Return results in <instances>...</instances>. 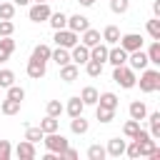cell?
<instances>
[{"instance_id":"1","label":"cell","mask_w":160,"mask_h":160,"mask_svg":"<svg viewBox=\"0 0 160 160\" xmlns=\"http://www.w3.org/2000/svg\"><path fill=\"white\" fill-rule=\"evenodd\" d=\"M135 85H140V90H142L145 95L158 92V90H160V70H155V68L140 70V80H138Z\"/></svg>"},{"instance_id":"2","label":"cell","mask_w":160,"mask_h":160,"mask_svg":"<svg viewBox=\"0 0 160 160\" xmlns=\"http://www.w3.org/2000/svg\"><path fill=\"white\" fill-rule=\"evenodd\" d=\"M112 80H115L122 90H132L135 82H138V75H135V70L125 62V65H118V68L112 70Z\"/></svg>"},{"instance_id":"3","label":"cell","mask_w":160,"mask_h":160,"mask_svg":"<svg viewBox=\"0 0 160 160\" xmlns=\"http://www.w3.org/2000/svg\"><path fill=\"white\" fill-rule=\"evenodd\" d=\"M42 142H45V148H48L50 152H55V155H60V152L70 145V140H68L65 135H60L58 130H55V132H45V135H42Z\"/></svg>"},{"instance_id":"4","label":"cell","mask_w":160,"mask_h":160,"mask_svg":"<svg viewBox=\"0 0 160 160\" xmlns=\"http://www.w3.org/2000/svg\"><path fill=\"white\" fill-rule=\"evenodd\" d=\"M55 45L58 48H72L75 42H80V38H78V32H72V30H68V28H62V30H55Z\"/></svg>"},{"instance_id":"5","label":"cell","mask_w":160,"mask_h":160,"mask_svg":"<svg viewBox=\"0 0 160 160\" xmlns=\"http://www.w3.org/2000/svg\"><path fill=\"white\" fill-rule=\"evenodd\" d=\"M120 48L122 50H128V52H132V50H140L142 48V42H145V38L140 35V32H125V35H120Z\"/></svg>"},{"instance_id":"6","label":"cell","mask_w":160,"mask_h":160,"mask_svg":"<svg viewBox=\"0 0 160 160\" xmlns=\"http://www.w3.org/2000/svg\"><path fill=\"white\" fill-rule=\"evenodd\" d=\"M50 5L48 2H35V5H30V10H28V18L32 20V22H48V18H50Z\"/></svg>"},{"instance_id":"7","label":"cell","mask_w":160,"mask_h":160,"mask_svg":"<svg viewBox=\"0 0 160 160\" xmlns=\"http://www.w3.org/2000/svg\"><path fill=\"white\" fill-rule=\"evenodd\" d=\"M128 65L138 72V70H145L148 65H150V60H148V52L140 48V50H132V52H128Z\"/></svg>"},{"instance_id":"8","label":"cell","mask_w":160,"mask_h":160,"mask_svg":"<svg viewBox=\"0 0 160 160\" xmlns=\"http://www.w3.org/2000/svg\"><path fill=\"white\" fill-rule=\"evenodd\" d=\"M90 60V48H85L82 42H75L72 48H70V62H75V65H85Z\"/></svg>"},{"instance_id":"9","label":"cell","mask_w":160,"mask_h":160,"mask_svg":"<svg viewBox=\"0 0 160 160\" xmlns=\"http://www.w3.org/2000/svg\"><path fill=\"white\" fill-rule=\"evenodd\" d=\"M108 62H110L112 68L125 65V62H128V50H122L120 45H110V48H108Z\"/></svg>"},{"instance_id":"10","label":"cell","mask_w":160,"mask_h":160,"mask_svg":"<svg viewBox=\"0 0 160 160\" xmlns=\"http://www.w3.org/2000/svg\"><path fill=\"white\" fill-rule=\"evenodd\" d=\"M25 72H28V78H32V80H40V78H45L48 68H45V62H42V60H35V58H30V60H28V65H25Z\"/></svg>"},{"instance_id":"11","label":"cell","mask_w":160,"mask_h":160,"mask_svg":"<svg viewBox=\"0 0 160 160\" xmlns=\"http://www.w3.org/2000/svg\"><path fill=\"white\" fill-rule=\"evenodd\" d=\"M12 152H15L20 160H32V158L38 155V152H35V142H30V140H20Z\"/></svg>"},{"instance_id":"12","label":"cell","mask_w":160,"mask_h":160,"mask_svg":"<svg viewBox=\"0 0 160 160\" xmlns=\"http://www.w3.org/2000/svg\"><path fill=\"white\" fill-rule=\"evenodd\" d=\"M88 28H90V20H88L85 15H80V12H78V15H68V30H72V32L80 35V32L88 30Z\"/></svg>"},{"instance_id":"13","label":"cell","mask_w":160,"mask_h":160,"mask_svg":"<svg viewBox=\"0 0 160 160\" xmlns=\"http://www.w3.org/2000/svg\"><path fill=\"white\" fill-rule=\"evenodd\" d=\"M78 75H80V65H75V62L60 65V80H62V82H75Z\"/></svg>"},{"instance_id":"14","label":"cell","mask_w":160,"mask_h":160,"mask_svg":"<svg viewBox=\"0 0 160 160\" xmlns=\"http://www.w3.org/2000/svg\"><path fill=\"white\" fill-rule=\"evenodd\" d=\"M125 145H128L125 140H120V138H110L105 152H108L110 158H120V155H125Z\"/></svg>"},{"instance_id":"15","label":"cell","mask_w":160,"mask_h":160,"mask_svg":"<svg viewBox=\"0 0 160 160\" xmlns=\"http://www.w3.org/2000/svg\"><path fill=\"white\" fill-rule=\"evenodd\" d=\"M120 35H122V32H120V28H118V25H105V30H102V35H100V38H102V42H105V45H118Z\"/></svg>"},{"instance_id":"16","label":"cell","mask_w":160,"mask_h":160,"mask_svg":"<svg viewBox=\"0 0 160 160\" xmlns=\"http://www.w3.org/2000/svg\"><path fill=\"white\" fill-rule=\"evenodd\" d=\"M82 110H85V102L80 100V95H75V98H70V100L65 102V112H68L70 118H78V115H82Z\"/></svg>"},{"instance_id":"17","label":"cell","mask_w":160,"mask_h":160,"mask_svg":"<svg viewBox=\"0 0 160 160\" xmlns=\"http://www.w3.org/2000/svg\"><path fill=\"white\" fill-rule=\"evenodd\" d=\"M108 48H110V45H105L102 40H100L98 45H92V48H90V60H98V62L105 65V62H108Z\"/></svg>"},{"instance_id":"18","label":"cell","mask_w":160,"mask_h":160,"mask_svg":"<svg viewBox=\"0 0 160 160\" xmlns=\"http://www.w3.org/2000/svg\"><path fill=\"white\" fill-rule=\"evenodd\" d=\"M128 112H130L132 120H145V115H148V105H145L142 100H132L130 108H128Z\"/></svg>"},{"instance_id":"19","label":"cell","mask_w":160,"mask_h":160,"mask_svg":"<svg viewBox=\"0 0 160 160\" xmlns=\"http://www.w3.org/2000/svg\"><path fill=\"white\" fill-rule=\"evenodd\" d=\"M12 52H15V40H12V35L0 38V62H5Z\"/></svg>"},{"instance_id":"20","label":"cell","mask_w":160,"mask_h":160,"mask_svg":"<svg viewBox=\"0 0 160 160\" xmlns=\"http://www.w3.org/2000/svg\"><path fill=\"white\" fill-rule=\"evenodd\" d=\"M98 105H102V108H110V110H118V105H120V100H118V95L115 92H100L98 95Z\"/></svg>"},{"instance_id":"21","label":"cell","mask_w":160,"mask_h":160,"mask_svg":"<svg viewBox=\"0 0 160 160\" xmlns=\"http://www.w3.org/2000/svg\"><path fill=\"white\" fill-rule=\"evenodd\" d=\"M48 22H50V28H52V30H62V28H68V15H65L62 10H58V12H50Z\"/></svg>"},{"instance_id":"22","label":"cell","mask_w":160,"mask_h":160,"mask_svg":"<svg viewBox=\"0 0 160 160\" xmlns=\"http://www.w3.org/2000/svg\"><path fill=\"white\" fill-rule=\"evenodd\" d=\"M80 35H82V38H80V42H82L85 48H92V45H98V42L102 40V38H100V32H98V30H92V28L82 30Z\"/></svg>"},{"instance_id":"23","label":"cell","mask_w":160,"mask_h":160,"mask_svg":"<svg viewBox=\"0 0 160 160\" xmlns=\"http://www.w3.org/2000/svg\"><path fill=\"white\" fill-rule=\"evenodd\" d=\"M98 95H100V92H98L92 85H85V88L80 90V100L85 102V108H88V105H98Z\"/></svg>"},{"instance_id":"24","label":"cell","mask_w":160,"mask_h":160,"mask_svg":"<svg viewBox=\"0 0 160 160\" xmlns=\"http://www.w3.org/2000/svg\"><path fill=\"white\" fill-rule=\"evenodd\" d=\"M50 52H52V48H50V45H45V42H38V45L32 48V55H30V58L48 62V60H50Z\"/></svg>"},{"instance_id":"25","label":"cell","mask_w":160,"mask_h":160,"mask_svg":"<svg viewBox=\"0 0 160 160\" xmlns=\"http://www.w3.org/2000/svg\"><path fill=\"white\" fill-rule=\"evenodd\" d=\"M50 60L60 68V65H65V62H70V50L68 48H55L52 52H50Z\"/></svg>"},{"instance_id":"26","label":"cell","mask_w":160,"mask_h":160,"mask_svg":"<svg viewBox=\"0 0 160 160\" xmlns=\"http://www.w3.org/2000/svg\"><path fill=\"white\" fill-rule=\"evenodd\" d=\"M70 130H72L75 135H85V132L90 130V122H88L82 115H78V118H72V120H70Z\"/></svg>"},{"instance_id":"27","label":"cell","mask_w":160,"mask_h":160,"mask_svg":"<svg viewBox=\"0 0 160 160\" xmlns=\"http://www.w3.org/2000/svg\"><path fill=\"white\" fill-rule=\"evenodd\" d=\"M20 105H22V102H18V100H12V98H5V100L0 102V112H2V115H18V112H20Z\"/></svg>"},{"instance_id":"28","label":"cell","mask_w":160,"mask_h":160,"mask_svg":"<svg viewBox=\"0 0 160 160\" xmlns=\"http://www.w3.org/2000/svg\"><path fill=\"white\" fill-rule=\"evenodd\" d=\"M95 118H98L102 125H108V122H112V120H115V110L102 108V105H95Z\"/></svg>"},{"instance_id":"29","label":"cell","mask_w":160,"mask_h":160,"mask_svg":"<svg viewBox=\"0 0 160 160\" xmlns=\"http://www.w3.org/2000/svg\"><path fill=\"white\" fill-rule=\"evenodd\" d=\"M148 120H150V138L152 140H160V112H150V115H145Z\"/></svg>"},{"instance_id":"30","label":"cell","mask_w":160,"mask_h":160,"mask_svg":"<svg viewBox=\"0 0 160 160\" xmlns=\"http://www.w3.org/2000/svg\"><path fill=\"white\" fill-rule=\"evenodd\" d=\"M145 52H148L150 65H160V40H152V42H150V48H148Z\"/></svg>"},{"instance_id":"31","label":"cell","mask_w":160,"mask_h":160,"mask_svg":"<svg viewBox=\"0 0 160 160\" xmlns=\"http://www.w3.org/2000/svg\"><path fill=\"white\" fill-rule=\"evenodd\" d=\"M40 130H42V132H55V130H60V122H58V118H52V115H45V118L40 120Z\"/></svg>"},{"instance_id":"32","label":"cell","mask_w":160,"mask_h":160,"mask_svg":"<svg viewBox=\"0 0 160 160\" xmlns=\"http://www.w3.org/2000/svg\"><path fill=\"white\" fill-rule=\"evenodd\" d=\"M45 112H48V115H52V118H60V115L65 112V105H62L60 100H48V105H45Z\"/></svg>"},{"instance_id":"33","label":"cell","mask_w":160,"mask_h":160,"mask_svg":"<svg viewBox=\"0 0 160 160\" xmlns=\"http://www.w3.org/2000/svg\"><path fill=\"white\" fill-rule=\"evenodd\" d=\"M42 130H40V125H28L25 128V140H30V142H40L42 140Z\"/></svg>"},{"instance_id":"34","label":"cell","mask_w":160,"mask_h":160,"mask_svg":"<svg viewBox=\"0 0 160 160\" xmlns=\"http://www.w3.org/2000/svg\"><path fill=\"white\" fill-rule=\"evenodd\" d=\"M145 30H148V35L152 40H160V18H150L148 25H145Z\"/></svg>"},{"instance_id":"35","label":"cell","mask_w":160,"mask_h":160,"mask_svg":"<svg viewBox=\"0 0 160 160\" xmlns=\"http://www.w3.org/2000/svg\"><path fill=\"white\" fill-rule=\"evenodd\" d=\"M138 130H140V120H132V118H130V120L122 125V135H125V138H130V140L138 135Z\"/></svg>"},{"instance_id":"36","label":"cell","mask_w":160,"mask_h":160,"mask_svg":"<svg viewBox=\"0 0 160 160\" xmlns=\"http://www.w3.org/2000/svg\"><path fill=\"white\" fill-rule=\"evenodd\" d=\"M85 72H88L90 78H100V75H102V62H98V60H88V62H85Z\"/></svg>"},{"instance_id":"37","label":"cell","mask_w":160,"mask_h":160,"mask_svg":"<svg viewBox=\"0 0 160 160\" xmlns=\"http://www.w3.org/2000/svg\"><path fill=\"white\" fill-rule=\"evenodd\" d=\"M138 145H140V158H142V155L148 158V155H150V152L158 148V140H152V138H145V140H140Z\"/></svg>"},{"instance_id":"38","label":"cell","mask_w":160,"mask_h":160,"mask_svg":"<svg viewBox=\"0 0 160 160\" xmlns=\"http://www.w3.org/2000/svg\"><path fill=\"white\" fill-rule=\"evenodd\" d=\"M12 18H15V2L0 0V20H12Z\"/></svg>"},{"instance_id":"39","label":"cell","mask_w":160,"mask_h":160,"mask_svg":"<svg viewBox=\"0 0 160 160\" xmlns=\"http://www.w3.org/2000/svg\"><path fill=\"white\" fill-rule=\"evenodd\" d=\"M88 158H90V160H105L108 152H105L102 145H90V148H88Z\"/></svg>"},{"instance_id":"40","label":"cell","mask_w":160,"mask_h":160,"mask_svg":"<svg viewBox=\"0 0 160 160\" xmlns=\"http://www.w3.org/2000/svg\"><path fill=\"white\" fill-rule=\"evenodd\" d=\"M5 90H8V98H12V100H18V102H22V100H25V90H22L20 85H15V82H12V85H10V88H5Z\"/></svg>"},{"instance_id":"41","label":"cell","mask_w":160,"mask_h":160,"mask_svg":"<svg viewBox=\"0 0 160 160\" xmlns=\"http://www.w3.org/2000/svg\"><path fill=\"white\" fill-rule=\"evenodd\" d=\"M12 82H15V72L8 70V68H2L0 70V88H10Z\"/></svg>"},{"instance_id":"42","label":"cell","mask_w":160,"mask_h":160,"mask_svg":"<svg viewBox=\"0 0 160 160\" xmlns=\"http://www.w3.org/2000/svg\"><path fill=\"white\" fill-rule=\"evenodd\" d=\"M128 8H130V0H110V10H112L115 15L128 12Z\"/></svg>"},{"instance_id":"43","label":"cell","mask_w":160,"mask_h":160,"mask_svg":"<svg viewBox=\"0 0 160 160\" xmlns=\"http://www.w3.org/2000/svg\"><path fill=\"white\" fill-rule=\"evenodd\" d=\"M15 32V22L12 20H0V38H8Z\"/></svg>"},{"instance_id":"44","label":"cell","mask_w":160,"mask_h":160,"mask_svg":"<svg viewBox=\"0 0 160 160\" xmlns=\"http://www.w3.org/2000/svg\"><path fill=\"white\" fill-rule=\"evenodd\" d=\"M125 155H128V158H132V160H138V158H140V145H138V140H132L130 145H125Z\"/></svg>"},{"instance_id":"45","label":"cell","mask_w":160,"mask_h":160,"mask_svg":"<svg viewBox=\"0 0 160 160\" xmlns=\"http://www.w3.org/2000/svg\"><path fill=\"white\" fill-rule=\"evenodd\" d=\"M12 158V145L8 140H0V160H10Z\"/></svg>"},{"instance_id":"46","label":"cell","mask_w":160,"mask_h":160,"mask_svg":"<svg viewBox=\"0 0 160 160\" xmlns=\"http://www.w3.org/2000/svg\"><path fill=\"white\" fill-rule=\"evenodd\" d=\"M78 155H80V152H78L75 148H70V145H68V148H65V150H62V152H60L58 158H65V160H75Z\"/></svg>"},{"instance_id":"47","label":"cell","mask_w":160,"mask_h":160,"mask_svg":"<svg viewBox=\"0 0 160 160\" xmlns=\"http://www.w3.org/2000/svg\"><path fill=\"white\" fill-rule=\"evenodd\" d=\"M152 18H160V0L152 2Z\"/></svg>"},{"instance_id":"48","label":"cell","mask_w":160,"mask_h":160,"mask_svg":"<svg viewBox=\"0 0 160 160\" xmlns=\"http://www.w3.org/2000/svg\"><path fill=\"white\" fill-rule=\"evenodd\" d=\"M12 2H15V8H18V5H20V8H25V5H30L32 0H12Z\"/></svg>"},{"instance_id":"49","label":"cell","mask_w":160,"mask_h":160,"mask_svg":"<svg viewBox=\"0 0 160 160\" xmlns=\"http://www.w3.org/2000/svg\"><path fill=\"white\" fill-rule=\"evenodd\" d=\"M78 2H80L82 8H92V5H95V0H78Z\"/></svg>"},{"instance_id":"50","label":"cell","mask_w":160,"mask_h":160,"mask_svg":"<svg viewBox=\"0 0 160 160\" xmlns=\"http://www.w3.org/2000/svg\"><path fill=\"white\" fill-rule=\"evenodd\" d=\"M35 2H48V0H35Z\"/></svg>"}]
</instances>
